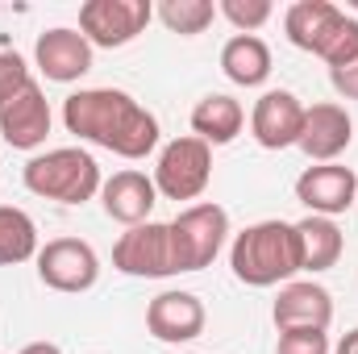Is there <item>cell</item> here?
Returning <instances> with one entry per match:
<instances>
[{
  "mask_svg": "<svg viewBox=\"0 0 358 354\" xmlns=\"http://www.w3.org/2000/svg\"><path fill=\"white\" fill-rule=\"evenodd\" d=\"M63 125L80 142L121 159H146L159 146V121L146 104L121 88H84L63 100Z\"/></svg>",
  "mask_w": 358,
  "mask_h": 354,
  "instance_id": "cell-1",
  "label": "cell"
},
{
  "mask_svg": "<svg viewBox=\"0 0 358 354\" xmlns=\"http://www.w3.org/2000/svg\"><path fill=\"white\" fill-rule=\"evenodd\" d=\"M229 267L246 288L292 283L304 271L296 225L292 221H255V225H246L229 246Z\"/></svg>",
  "mask_w": 358,
  "mask_h": 354,
  "instance_id": "cell-2",
  "label": "cell"
},
{
  "mask_svg": "<svg viewBox=\"0 0 358 354\" xmlns=\"http://www.w3.org/2000/svg\"><path fill=\"white\" fill-rule=\"evenodd\" d=\"M283 34L296 50L317 55L329 71L358 59V21L334 0H296L283 13Z\"/></svg>",
  "mask_w": 358,
  "mask_h": 354,
  "instance_id": "cell-3",
  "label": "cell"
},
{
  "mask_svg": "<svg viewBox=\"0 0 358 354\" xmlns=\"http://www.w3.org/2000/svg\"><path fill=\"white\" fill-rule=\"evenodd\" d=\"M25 187L42 200H59V204H88L92 196L104 187L100 179V163L80 146H59L46 155H34L25 163Z\"/></svg>",
  "mask_w": 358,
  "mask_h": 354,
  "instance_id": "cell-4",
  "label": "cell"
},
{
  "mask_svg": "<svg viewBox=\"0 0 358 354\" xmlns=\"http://www.w3.org/2000/svg\"><path fill=\"white\" fill-rule=\"evenodd\" d=\"M171 234V259H176V275L183 271H204L221 255L225 234H229V213L213 200L204 204H187L176 221H167Z\"/></svg>",
  "mask_w": 358,
  "mask_h": 354,
  "instance_id": "cell-5",
  "label": "cell"
},
{
  "mask_svg": "<svg viewBox=\"0 0 358 354\" xmlns=\"http://www.w3.org/2000/svg\"><path fill=\"white\" fill-rule=\"evenodd\" d=\"M213 179V146H204L200 138H176L159 150L155 163V187L167 200H196L204 196Z\"/></svg>",
  "mask_w": 358,
  "mask_h": 354,
  "instance_id": "cell-6",
  "label": "cell"
},
{
  "mask_svg": "<svg viewBox=\"0 0 358 354\" xmlns=\"http://www.w3.org/2000/svg\"><path fill=\"white\" fill-rule=\"evenodd\" d=\"M155 17L150 0H88L80 4V34L88 38L92 46L117 50L129 46Z\"/></svg>",
  "mask_w": 358,
  "mask_h": 354,
  "instance_id": "cell-7",
  "label": "cell"
},
{
  "mask_svg": "<svg viewBox=\"0 0 358 354\" xmlns=\"http://www.w3.org/2000/svg\"><path fill=\"white\" fill-rule=\"evenodd\" d=\"M38 279L50 288V292H63V296H80L96 288L100 279V259L84 238H55L38 250Z\"/></svg>",
  "mask_w": 358,
  "mask_h": 354,
  "instance_id": "cell-8",
  "label": "cell"
},
{
  "mask_svg": "<svg viewBox=\"0 0 358 354\" xmlns=\"http://www.w3.org/2000/svg\"><path fill=\"white\" fill-rule=\"evenodd\" d=\"M113 267L121 275H134V279H167V275H176L167 225L163 221H146V225L125 229L117 238V246H113Z\"/></svg>",
  "mask_w": 358,
  "mask_h": 354,
  "instance_id": "cell-9",
  "label": "cell"
},
{
  "mask_svg": "<svg viewBox=\"0 0 358 354\" xmlns=\"http://www.w3.org/2000/svg\"><path fill=\"white\" fill-rule=\"evenodd\" d=\"M304 129V104L300 96L287 88H271L255 100L250 108V134L263 150H287L300 142Z\"/></svg>",
  "mask_w": 358,
  "mask_h": 354,
  "instance_id": "cell-10",
  "label": "cell"
},
{
  "mask_svg": "<svg viewBox=\"0 0 358 354\" xmlns=\"http://www.w3.org/2000/svg\"><path fill=\"white\" fill-rule=\"evenodd\" d=\"M296 200L313 217H338L358 200V176L342 163H313L296 179Z\"/></svg>",
  "mask_w": 358,
  "mask_h": 354,
  "instance_id": "cell-11",
  "label": "cell"
},
{
  "mask_svg": "<svg viewBox=\"0 0 358 354\" xmlns=\"http://www.w3.org/2000/svg\"><path fill=\"white\" fill-rule=\"evenodd\" d=\"M204 325H208V313L196 292H159L146 304V330L167 346L196 342L204 334Z\"/></svg>",
  "mask_w": 358,
  "mask_h": 354,
  "instance_id": "cell-12",
  "label": "cell"
},
{
  "mask_svg": "<svg viewBox=\"0 0 358 354\" xmlns=\"http://www.w3.org/2000/svg\"><path fill=\"white\" fill-rule=\"evenodd\" d=\"M0 134L13 150H38L50 134V104L38 80H29L8 104H0Z\"/></svg>",
  "mask_w": 358,
  "mask_h": 354,
  "instance_id": "cell-13",
  "label": "cell"
},
{
  "mask_svg": "<svg viewBox=\"0 0 358 354\" xmlns=\"http://www.w3.org/2000/svg\"><path fill=\"white\" fill-rule=\"evenodd\" d=\"M271 321H275L279 334H287V330H329L334 296L321 283H313V279H292V283L279 288Z\"/></svg>",
  "mask_w": 358,
  "mask_h": 354,
  "instance_id": "cell-14",
  "label": "cell"
},
{
  "mask_svg": "<svg viewBox=\"0 0 358 354\" xmlns=\"http://www.w3.org/2000/svg\"><path fill=\"white\" fill-rule=\"evenodd\" d=\"M34 63H38V71H42L46 80H55V84H76L80 76L92 71V42L80 29H67V25L46 29V34H38V42H34Z\"/></svg>",
  "mask_w": 358,
  "mask_h": 354,
  "instance_id": "cell-15",
  "label": "cell"
},
{
  "mask_svg": "<svg viewBox=\"0 0 358 354\" xmlns=\"http://www.w3.org/2000/svg\"><path fill=\"white\" fill-rule=\"evenodd\" d=\"M355 142V121L342 104L325 100L304 108V129H300V150L313 163H338V155H346V146Z\"/></svg>",
  "mask_w": 358,
  "mask_h": 354,
  "instance_id": "cell-16",
  "label": "cell"
},
{
  "mask_svg": "<svg viewBox=\"0 0 358 354\" xmlns=\"http://www.w3.org/2000/svg\"><path fill=\"white\" fill-rule=\"evenodd\" d=\"M100 204H104V213L113 221H121V225L134 229V225L150 221V213L159 204V187H155V179L142 176V171H117L113 179H104Z\"/></svg>",
  "mask_w": 358,
  "mask_h": 354,
  "instance_id": "cell-17",
  "label": "cell"
},
{
  "mask_svg": "<svg viewBox=\"0 0 358 354\" xmlns=\"http://www.w3.org/2000/svg\"><path fill=\"white\" fill-rule=\"evenodd\" d=\"M246 125V108L225 96V92H208L196 108H192V138H200L204 146H229Z\"/></svg>",
  "mask_w": 358,
  "mask_h": 354,
  "instance_id": "cell-18",
  "label": "cell"
},
{
  "mask_svg": "<svg viewBox=\"0 0 358 354\" xmlns=\"http://www.w3.org/2000/svg\"><path fill=\"white\" fill-rule=\"evenodd\" d=\"M221 71L238 84V88H259L271 76V46L259 34H234L221 46Z\"/></svg>",
  "mask_w": 358,
  "mask_h": 354,
  "instance_id": "cell-19",
  "label": "cell"
},
{
  "mask_svg": "<svg viewBox=\"0 0 358 354\" xmlns=\"http://www.w3.org/2000/svg\"><path fill=\"white\" fill-rule=\"evenodd\" d=\"M296 234H300V259H304V271H329V267H338L342 259V250H346V238H342V229L334 225V217H304V221H296Z\"/></svg>",
  "mask_w": 358,
  "mask_h": 354,
  "instance_id": "cell-20",
  "label": "cell"
},
{
  "mask_svg": "<svg viewBox=\"0 0 358 354\" xmlns=\"http://www.w3.org/2000/svg\"><path fill=\"white\" fill-rule=\"evenodd\" d=\"M38 259V225L25 208L0 204V267Z\"/></svg>",
  "mask_w": 358,
  "mask_h": 354,
  "instance_id": "cell-21",
  "label": "cell"
},
{
  "mask_svg": "<svg viewBox=\"0 0 358 354\" xmlns=\"http://www.w3.org/2000/svg\"><path fill=\"white\" fill-rule=\"evenodd\" d=\"M155 17L171 29V34H183V38H196L213 25L217 17V4L213 0H163L155 4Z\"/></svg>",
  "mask_w": 358,
  "mask_h": 354,
  "instance_id": "cell-22",
  "label": "cell"
},
{
  "mask_svg": "<svg viewBox=\"0 0 358 354\" xmlns=\"http://www.w3.org/2000/svg\"><path fill=\"white\" fill-rule=\"evenodd\" d=\"M217 13H221L238 34H255V29H263L271 17H275V4H271V0H221Z\"/></svg>",
  "mask_w": 358,
  "mask_h": 354,
  "instance_id": "cell-23",
  "label": "cell"
},
{
  "mask_svg": "<svg viewBox=\"0 0 358 354\" xmlns=\"http://www.w3.org/2000/svg\"><path fill=\"white\" fill-rule=\"evenodd\" d=\"M275 354H329V334L325 330H287V334H279Z\"/></svg>",
  "mask_w": 358,
  "mask_h": 354,
  "instance_id": "cell-24",
  "label": "cell"
},
{
  "mask_svg": "<svg viewBox=\"0 0 358 354\" xmlns=\"http://www.w3.org/2000/svg\"><path fill=\"white\" fill-rule=\"evenodd\" d=\"M29 84V67L17 50H0V104H8L17 92Z\"/></svg>",
  "mask_w": 358,
  "mask_h": 354,
  "instance_id": "cell-25",
  "label": "cell"
},
{
  "mask_svg": "<svg viewBox=\"0 0 358 354\" xmlns=\"http://www.w3.org/2000/svg\"><path fill=\"white\" fill-rule=\"evenodd\" d=\"M329 84L342 100H358V59H350L346 67H334L329 71Z\"/></svg>",
  "mask_w": 358,
  "mask_h": 354,
  "instance_id": "cell-26",
  "label": "cell"
},
{
  "mask_svg": "<svg viewBox=\"0 0 358 354\" xmlns=\"http://www.w3.org/2000/svg\"><path fill=\"white\" fill-rule=\"evenodd\" d=\"M334 354H358V330H350V334L338 342V351H334Z\"/></svg>",
  "mask_w": 358,
  "mask_h": 354,
  "instance_id": "cell-27",
  "label": "cell"
},
{
  "mask_svg": "<svg viewBox=\"0 0 358 354\" xmlns=\"http://www.w3.org/2000/svg\"><path fill=\"white\" fill-rule=\"evenodd\" d=\"M21 354H63V351H59L55 342H29V346H25Z\"/></svg>",
  "mask_w": 358,
  "mask_h": 354,
  "instance_id": "cell-28",
  "label": "cell"
},
{
  "mask_svg": "<svg viewBox=\"0 0 358 354\" xmlns=\"http://www.w3.org/2000/svg\"><path fill=\"white\" fill-rule=\"evenodd\" d=\"M346 4H350V8H358V0H346Z\"/></svg>",
  "mask_w": 358,
  "mask_h": 354,
  "instance_id": "cell-29",
  "label": "cell"
}]
</instances>
